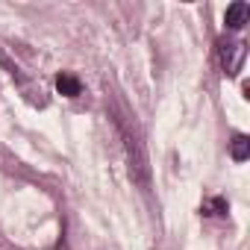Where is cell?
Listing matches in <instances>:
<instances>
[{
	"label": "cell",
	"instance_id": "6da1fadb",
	"mask_svg": "<svg viewBox=\"0 0 250 250\" xmlns=\"http://www.w3.org/2000/svg\"><path fill=\"white\" fill-rule=\"evenodd\" d=\"M247 59V44L244 42H218V62L227 77H235Z\"/></svg>",
	"mask_w": 250,
	"mask_h": 250
},
{
	"label": "cell",
	"instance_id": "277c9868",
	"mask_svg": "<svg viewBox=\"0 0 250 250\" xmlns=\"http://www.w3.org/2000/svg\"><path fill=\"white\" fill-rule=\"evenodd\" d=\"M229 156H232L235 162H244V159L250 156V139H247L244 133L232 136V142H229Z\"/></svg>",
	"mask_w": 250,
	"mask_h": 250
},
{
	"label": "cell",
	"instance_id": "3957f363",
	"mask_svg": "<svg viewBox=\"0 0 250 250\" xmlns=\"http://www.w3.org/2000/svg\"><path fill=\"white\" fill-rule=\"evenodd\" d=\"M56 91L65 94V97H77V94L83 91V83H80L74 74H65V71H62V74L56 77Z\"/></svg>",
	"mask_w": 250,
	"mask_h": 250
},
{
	"label": "cell",
	"instance_id": "7a4b0ae2",
	"mask_svg": "<svg viewBox=\"0 0 250 250\" xmlns=\"http://www.w3.org/2000/svg\"><path fill=\"white\" fill-rule=\"evenodd\" d=\"M247 15H250V6L238 0V3H232V6L227 9L224 21H227V27H229V30H241V27L247 24Z\"/></svg>",
	"mask_w": 250,
	"mask_h": 250
},
{
	"label": "cell",
	"instance_id": "5b68a950",
	"mask_svg": "<svg viewBox=\"0 0 250 250\" xmlns=\"http://www.w3.org/2000/svg\"><path fill=\"white\" fill-rule=\"evenodd\" d=\"M203 209H206V212H209V209H215L212 215H224V212H227V200H221V197H215V200H206V206H203Z\"/></svg>",
	"mask_w": 250,
	"mask_h": 250
}]
</instances>
